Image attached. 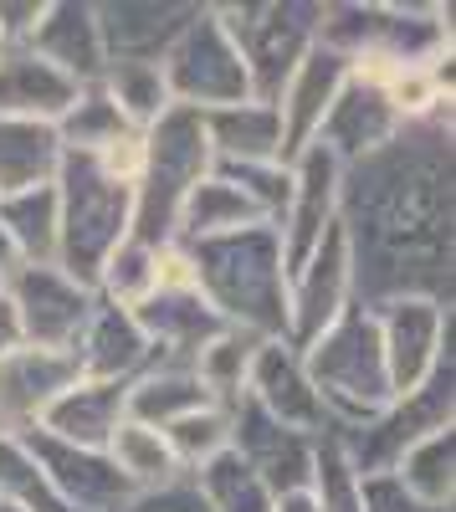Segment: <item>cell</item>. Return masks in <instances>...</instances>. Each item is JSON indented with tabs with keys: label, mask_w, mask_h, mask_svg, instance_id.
<instances>
[{
	"label": "cell",
	"mask_w": 456,
	"mask_h": 512,
	"mask_svg": "<svg viewBox=\"0 0 456 512\" xmlns=\"http://www.w3.org/2000/svg\"><path fill=\"white\" fill-rule=\"evenodd\" d=\"M451 113L400 134L339 169V236L354 308L380 313L400 297L451 308L456 282V144Z\"/></svg>",
	"instance_id": "obj_1"
},
{
	"label": "cell",
	"mask_w": 456,
	"mask_h": 512,
	"mask_svg": "<svg viewBox=\"0 0 456 512\" xmlns=\"http://www.w3.org/2000/svg\"><path fill=\"white\" fill-rule=\"evenodd\" d=\"M185 251L195 267V292L226 328L262 344L287 333V262L272 226L190 241Z\"/></svg>",
	"instance_id": "obj_2"
},
{
	"label": "cell",
	"mask_w": 456,
	"mask_h": 512,
	"mask_svg": "<svg viewBox=\"0 0 456 512\" xmlns=\"http://www.w3.org/2000/svg\"><path fill=\"white\" fill-rule=\"evenodd\" d=\"M298 359H303V369L313 379V390H318L328 420H334V431L364 425L369 415H380L395 400L375 313H364L354 303L328 323Z\"/></svg>",
	"instance_id": "obj_3"
},
{
	"label": "cell",
	"mask_w": 456,
	"mask_h": 512,
	"mask_svg": "<svg viewBox=\"0 0 456 512\" xmlns=\"http://www.w3.org/2000/svg\"><path fill=\"white\" fill-rule=\"evenodd\" d=\"M52 190H57V267L93 287L98 267L134 231V190L108 180L93 154H62Z\"/></svg>",
	"instance_id": "obj_4"
},
{
	"label": "cell",
	"mask_w": 456,
	"mask_h": 512,
	"mask_svg": "<svg viewBox=\"0 0 456 512\" xmlns=\"http://www.w3.org/2000/svg\"><path fill=\"white\" fill-rule=\"evenodd\" d=\"M318 41L339 52L349 67L390 62V67H436L451 62V11L446 6H323Z\"/></svg>",
	"instance_id": "obj_5"
},
{
	"label": "cell",
	"mask_w": 456,
	"mask_h": 512,
	"mask_svg": "<svg viewBox=\"0 0 456 512\" xmlns=\"http://www.w3.org/2000/svg\"><path fill=\"white\" fill-rule=\"evenodd\" d=\"M216 169L205 123L190 108H170L154 128H144V175L134 185V241L164 246L175 241V221L185 195Z\"/></svg>",
	"instance_id": "obj_6"
},
{
	"label": "cell",
	"mask_w": 456,
	"mask_h": 512,
	"mask_svg": "<svg viewBox=\"0 0 456 512\" xmlns=\"http://www.w3.org/2000/svg\"><path fill=\"white\" fill-rule=\"evenodd\" d=\"M216 21L226 26L231 47L246 67L257 103H277L282 82L293 67L318 47V0H246V6H216Z\"/></svg>",
	"instance_id": "obj_7"
},
{
	"label": "cell",
	"mask_w": 456,
	"mask_h": 512,
	"mask_svg": "<svg viewBox=\"0 0 456 512\" xmlns=\"http://www.w3.org/2000/svg\"><path fill=\"white\" fill-rule=\"evenodd\" d=\"M451 425H456V354H446L426 384H416L410 395H395L380 415L328 436L339 441L344 461L364 482V477H390L410 446L426 441L431 431H451Z\"/></svg>",
	"instance_id": "obj_8"
},
{
	"label": "cell",
	"mask_w": 456,
	"mask_h": 512,
	"mask_svg": "<svg viewBox=\"0 0 456 512\" xmlns=\"http://www.w3.org/2000/svg\"><path fill=\"white\" fill-rule=\"evenodd\" d=\"M159 72H164V88H170L175 108H190V113H216V108L252 98V82H246V67L231 47L226 26L216 21V6L195 11V21L164 52Z\"/></svg>",
	"instance_id": "obj_9"
},
{
	"label": "cell",
	"mask_w": 456,
	"mask_h": 512,
	"mask_svg": "<svg viewBox=\"0 0 456 512\" xmlns=\"http://www.w3.org/2000/svg\"><path fill=\"white\" fill-rule=\"evenodd\" d=\"M6 303L16 308V323H21V338L31 349H52V354H72L82 328H88V313H93V287L67 277L57 262L47 267H21L11 282H6Z\"/></svg>",
	"instance_id": "obj_10"
},
{
	"label": "cell",
	"mask_w": 456,
	"mask_h": 512,
	"mask_svg": "<svg viewBox=\"0 0 456 512\" xmlns=\"http://www.w3.org/2000/svg\"><path fill=\"white\" fill-rule=\"evenodd\" d=\"M380 328V349L390 369V390L410 395L416 384L436 374V364L451 354V308L426 303V297H400L375 313Z\"/></svg>",
	"instance_id": "obj_11"
},
{
	"label": "cell",
	"mask_w": 456,
	"mask_h": 512,
	"mask_svg": "<svg viewBox=\"0 0 456 512\" xmlns=\"http://www.w3.org/2000/svg\"><path fill=\"white\" fill-rule=\"evenodd\" d=\"M349 303H354L349 251H344V236H339V226H334V231H328V236L303 256V267L287 272V333H282V344L303 354Z\"/></svg>",
	"instance_id": "obj_12"
},
{
	"label": "cell",
	"mask_w": 456,
	"mask_h": 512,
	"mask_svg": "<svg viewBox=\"0 0 456 512\" xmlns=\"http://www.w3.org/2000/svg\"><path fill=\"white\" fill-rule=\"evenodd\" d=\"M287 205L277 216V241H282V262L287 272L303 267V256L339 226V159L323 154L318 144H308L298 159H287Z\"/></svg>",
	"instance_id": "obj_13"
},
{
	"label": "cell",
	"mask_w": 456,
	"mask_h": 512,
	"mask_svg": "<svg viewBox=\"0 0 456 512\" xmlns=\"http://www.w3.org/2000/svg\"><path fill=\"white\" fill-rule=\"evenodd\" d=\"M231 451L246 461V472L272 492V502L287 497V492H308V482H313V451H318V441L303 436V431L277 425L252 400L231 405Z\"/></svg>",
	"instance_id": "obj_14"
},
{
	"label": "cell",
	"mask_w": 456,
	"mask_h": 512,
	"mask_svg": "<svg viewBox=\"0 0 456 512\" xmlns=\"http://www.w3.org/2000/svg\"><path fill=\"white\" fill-rule=\"evenodd\" d=\"M195 0H93L108 67H159L175 36L195 21Z\"/></svg>",
	"instance_id": "obj_15"
},
{
	"label": "cell",
	"mask_w": 456,
	"mask_h": 512,
	"mask_svg": "<svg viewBox=\"0 0 456 512\" xmlns=\"http://www.w3.org/2000/svg\"><path fill=\"white\" fill-rule=\"evenodd\" d=\"M21 441L36 456L41 477H47V487L57 492V502L67 512H118L134 502V487L118 477L108 451H82V446H67L47 431H26Z\"/></svg>",
	"instance_id": "obj_16"
},
{
	"label": "cell",
	"mask_w": 456,
	"mask_h": 512,
	"mask_svg": "<svg viewBox=\"0 0 456 512\" xmlns=\"http://www.w3.org/2000/svg\"><path fill=\"white\" fill-rule=\"evenodd\" d=\"M262 415H272L277 425H287V431H303V436H328L334 431V420H328L313 379L298 359V349H287L282 338H272V344H257L252 354V369H246V395Z\"/></svg>",
	"instance_id": "obj_17"
},
{
	"label": "cell",
	"mask_w": 456,
	"mask_h": 512,
	"mask_svg": "<svg viewBox=\"0 0 456 512\" xmlns=\"http://www.w3.org/2000/svg\"><path fill=\"white\" fill-rule=\"evenodd\" d=\"M82 374L72 354H52V349H31L21 344L16 354L0 359V431L6 436H26L36 431L47 410L72 390Z\"/></svg>",
	"instance_id": "obj_18"
},
{
	"label": "cell",
	"mask_w": 456,
	"mask_h": 512,
	"mask_svg": "<svg viewBox=\"0 0 456 512\" xmlns=\"http://www.w3.org/2000/svg\"><path fill=\"white\" fill-rule=\"evenodd\" d=\"M344 82H349V62L339 52H328L323 41L293 67V77L282 82V93L272 103L277 108V123H282V164L298 159L318 139V123H323L328 108H334Z\"/></svg>",
	"instance_id": "obj_19"
},
{
	"label": "cell",
	"mask_w": 456,
	"mask_h": 512,
	"mask_svg": "<svg viewBox=\"0 0 456 512\" xmlns=\"http://www.w3.org/2000/svg\"><path fill=\"white\" fill-rule=\"evenodd\" d=\"M400 128H405V123L395 118L390 98L375 88V82H364V77L349 72V82L339 88L334 108H328L323 123H318V139H313V144H318L323 154H334L339 169H344V164H359L364 154L385 149Z\"/></svg>",
	"instance_id": "obj_20"
},
{
	"label": "cell",
	"mask_w": 456,
	"mask_h": 512,
	"mask_svg": "<svg viewBox=\"0 0 456 512\" xmlns=\"http://www.w3.org/2000/svg\"><path fill=\"white\" fill-rule=\"evenodd\" d=\"M31 52L41 62H52L67 82H77V88L103 82L108 57H103L93 0H47V16H41V26L31 36Z\"/></svg>",
	"instance_id": "obj_21"
},
{
	"label": "cell",
	"mask_w": 456,
	"mask_h": 512,
	"mask_svg": "<svg viewBox=\"0 0 456 512\" xmlns=\"http://www.w3.org/2000/svg\"><path fill=\"white\" fill-rule=\"evenodd\" d=\"M134 323L149 338L154 364H185V369L216 333H226V323L205 308L200 292H154L149 303L134 308Z\"/></svg>",
	"instance_id": "obj_22"
},
{
	"label": "cell",
	"mask_w": 456,
	"mask_h": 512,
	"mask_svg": "<svg viewBox=\"0 0 456 512\" xmlns=\"http://www.w3.org/2000/svg\"><path fill=\"white\" fill-rule=\"evenodd\" d=\"M72 359H77V374L82 379L129 384V379H139L154 364V349H149V338L139 333L134 313H123L113 303H93L88 328H82Z\"/></svg>",
	"instance_id": "obj_23"
},
{
	"label": "cell",
	"mask_w": 456,
	"mask_h": 512,
	"mask_svg": "<svg viewBox=\"0 0 456 512\" xmlns=\"http://www.w3.org/2000/svg\"><path fill=\"white\" fill-rule=\"evenodd\" d=\"M77 103V82H67L52 62H41L31 47L0 52V118L16 123H62V113Z\"/></svg>",
	"instance_id": "obj_24"
},
{
	"label": "cell",
	"mask_w": 456,
	"mask_h": 512,
	"mask_svg": "<svg viewBox=\"0 0 456 512\" xmlns=\"http://www.w3.org/2000/svg\"><path fill=\"white\" fill-rule=\"evenodd\" d=\"M129 420V384H103V379H77L72 390L47 410L36 431H47L82 451H108L113 431Z\"/></svg>",
	"instance_id": "obj_25"
},
{
	"label": "cell",
	"mask_w": 456,
	"mask_h": 512,
	"mask_svg": "<svg viewBox=\"0 0 456 512\" xmlns=\"http://www.w3.org/2000/svg\"><path fill=\"white\" fill-rule=\"evenodd\" d=\"M205 123V139H211L216 164H282V123L272 103H231L216 113H200Z\"/></svg>",
	"instance_id": "obj_26"
},
{
	"label": "cell",
	"mask_w": 456,
	"mask_h": 512,
	"mask_svg": "<svg viewBox=\"0 0 456 512\" xmlns=\"http://www.w3.org/2000/svg\"><path fill=\"white\" fill-rule=\"evenodd\" d=\"M57 169H62V139L52 123L0 118V195L52 185Z\"/></svg>",
	"instance_id": "obj_27"
},
{
	"label": "cell",
	"mask_w": 456,
	"mask_h": 512,
	"mask_svg": "<svg viewBox=\"0 0 456 512\" xmlns=\"http://www.w3.org/2000/svg\"><path fill=\"white\" fill-rule=\"evenodd\" d=\"M246 226H267L257 216V205L246 200L231 180H221L216 169L205 175L185 205H180V221H175V241H211V236H231V231H246Z\"/></svg>",
	"instance_id": "obj_28"
},
{
	"label": "cell",
	"mask_w": 456,
	"mask_h": 512,
	"mask_svg": "<svg viewBox=\"0 0 456 512\" xmlns=\"http://www.w3.org/2000/svg\"><path fill=\"white\" fill-rule=\"evenodd\" d=\"M200 405H216V400L200 390L195 369H185V364H149L139 379H129V420L154 425V431L175 425L180 415H190Z\"/></svg>",
	"instance_id": "obj_29"
},
{
	"label": "cell",
	"mask_w": 456,
	"mask_h": 512,
	"mask_svg": "<svg viewBox=\"0 0 456 512\" xmlns=\"http://www.w3.org/2000/svg\"><path fill=\"white\" fill-rule=\"evenodd\" d=\"M108 461L118 466V477L134 487V497L185 482V472H180L170 441H164V431H154V425H139V420H123L118 431H113Z\"/></svg>",
	"instance_id": "obj_30"
},
{
	"label": "cell",
	"mask_w": 456,
	"mask_h": 512,
	"mask_svg": "<svg viewBox=\"0 0 456 512\" xmlns=\"http://www.w3.org/2000/svg\"><path fill=\"white\" fill-rule=\"evenodd\" d=\"M416 502L426 507H451L456 502V425L451 431H431L426 441H416L400 466L390 472Z\"/></svg>",
	"instance_id": "obj_31"
},
{
	"label": "cell",
	"mask_w": 456,
	"mask_h": 512,
	"mask_svg": "<svg viewBox=\"0 0 456 512\" xmlns=\"http://www.w3.org/2000/svg\"><path fill=\"white\" fill-rule=\"evenodd\" d=\"M0 226L16 241V251L31 267L57 262V190L36 185L21 195H0Z\"/></svg>",
	"instance_id": "obj_32"
},
{
	"label": "cell",
	"mask_w": 456,
	"mask_h": 512,
	"mask_svg": "<svg viewBox=\"0 0 456 512\" xmlns=\"http://www.w3.org/2000/svg\"><path fill=\"white\" fill-rule=\"evenodd\" d=\"M154 292H159V246H144L134 236L123 241L93 277V297L98 303L123 308V313H134L139 303H149Z\"/></svg>",
	"instance_id": "obj_33"
},
{
	"label": "cell",
	"mask_w": 456,
	"mask_h": 512,
	"mask_svg": "<svg viewBox=\"0 0 456 512\" xmlns=\"http://www.w3.org/2000/svg\"><path fill=\"white\" fill-rule=\"evenodd\" d=\"M129 134L123 113L113 108V98L103 93V82H88L77 88V103L62 113L57 123V139H62V154H103L113 139Z\"/></svg>",
	"instance_id": "obj_34"
},
{
	"label": "cell",
	"mask_w": 456,
	"mask_h": 512,
	"mask_svg": "<svg viewBox=\"0 0 456 512\" xmlns=\"http://www.w3.org/2000/svg\"><path fill=\"white\" fill-rule=\"evenodd\" d=\"M257 344L262 338H246V333H236V328H226V333H216L211 344H205L200 354H195V379H200V390L211 395L216 405H236L241 395H246V369H252V354H257Z\"/></svg>",
	"instance_id": "obj_35"
},
{
	"label": "cell",
	"mask_w": 456,
	"mask_h": 512,
	"mask_svg": "<svg viewBox=\"0 0 456 512\" xmlns=\"http://www.w3.org/2000/svg\"><path fill=\"white\" fill-rule=\"evenodd\" d=\"M103 93L113 98V108L123 113L129 128H154L164 113L175 108L170 88H164V72L159 67H144V62H129V67H108L103 72Z\"/></svg>",
	"instance_id": "obj_36"
},
{
	"label": "cell",
	"mask_w": 456,
	"mask_h": 512,
	"mask_svg": "<svg viewBox=\"0 0 456 512\" xmlns=\"http://www.w3.org/2000/svg\"><path fill=\"white\" fill-rule=\"evenodd\" d=\"M190 487L200 492V502L211 512H272V492L246 472V461L236 451L205 461L200 472L190 477Z\"/></svg>",
	"instance_id": "obj_37"
},
{
	"label": "cell",
	"mask_w": 456,
	"mask_h": 512,
	"mask_svg": "<svg viewBox=\"0 0 456 512\" xmlns=\"http://www.w3.org/2000/svg\"><path fill=\"white\" fill-rule=\"evenodd\" d=\"M164 441H170L180 472L195 477L205 461H216L231 451V410L226 405H200L190 415H180L175 425H164Z\"/></svg>",
	"instance_id": "obj_38"
},
{
	"label": "cell",
	"mask_w": 456,
	"mask_h": 512,
	"mask_svg": "<svg viewBox=\"0 0 456 512\" xmlns=\"http://www.w3.org/2000/svg\"><path fill=\"white\" fill-rule=\"evenodd\" d=\"M0 502L21 507V512H67L57 502V492L47 487V477H41V466L26 451V441L6 436V431H0Z\"/></svg>",
	"instance_id": "obj_39"
},
{
	"label": "cell",
	"mask_w": 456,
	"mask_h": 512,
	"mask_svg": "<svg viewBox=\"0 0 456 512\" xmlns=\"http://www.w3.org/2000/svg\"><path fill=\"white\" fill-rule=\"evenodd\" d=\"M308 492H313L318 512H364L359 507V477H354V466L344 461V451H339L334 436H318Z\"/></svg>",
	"instance_id": "obj_40"
},
{
	"label": "cell",
	"mask_w": 456,
	"mask_h": 512,
	"mask_svg": "<svg viewBox=\"0 0 456 512\" xmlns=\"http://www.w3.org/2000/svg\"><path fill=\"white\" fill-rule=\"evenodd\" d=\"M216 175L221 180H231L246 200L257 205V216L267 221V226H277V216H282V205H287V190H293V180H287V164H216Z\"/></svg>",
	"instance_id": "obj_41"
},
{
	"label": "cell",
	"mask_w": 456,
	"mask_h": 512,
	"mask_svg": "<svg viewBox=\"0 0 456 512\" xmlns=\"http://www.w3.org/2000/svg\"><path fill=\"white\" fill-rule=\"evenodd\" d=\"M98 159V169H103V175L108 180H118V185H139V175H144V134H139V128H129V134H123V139H113L103 154H93Z\"/></svg>",
	"instance_id": "obj_42"
},
{
	"label": "cell",
	"mask_w": 456,
	"mask_h": 512,
	"mask_svg": "<svg viewBox=\"0 0 456 512\" xmlns=\"http://www.w3.org/2000/svg\"><path fill=\"white\" fill-rule=\"evenodd\" d=\"M359 507H364V512H451V507H426V502H416L395 477H364V482H359Z\"/></svg>",
	"instance_id": "obj_43"
},
{
	"label": "cell",
	"mask_w": 456,
	"mask_h": 512,
	"mask_svg": "<svg viewBox=\"0 0 456 512\" xmlns=\"http://www.w3.org/2000/svg\"><path fill=\"white\" fill-rule=\"evenodd\" d=\"M41 16H47V0H0V41L6 47H31Z\"/></svg>",
	"instance_id": "obj_44"
},
{
	"label": "cell",
	"mask_w": 456,
	"mask_h": 512,
	"mask_svg": "<svg viewBox=\"0 0 456 512\" xmlns=\"http://www.w3.org/2000/svg\"><path fill=\"white\" fill-rule=\"evenodd\" d=\"M118 512H211L200 502V492L190 487V477L185 482H175V487H159V492H139L129 507H118Z\"/></svg>",
	"instance_id": "obj_45"
},
{
	"label": "cell",
	"mask_w": 456,
	"mask_h": 512,
	"mask_svg": "<svg viewBox=\"0 0 456 512\" xmlns=\"http://www.w3.org/2000/svg\"><path fill=\"white\" fill-rule=\"evenodd\" d=\"M159 292H195V267H190L185 241L159 246Z\"/></svg>",
	"instance_id": "obj_46"
},
{
	"label": "cell",
	"mask_w": 456,
	"mask_h": 512,
	"mask_svg": "<svg viewBox=\"0 0 456 512\" xmlns=\"http://www.w3.org/2000/svg\"><path fill=\"white\" fill-rule=\"evenodd\" d=\"M26 344V338H21V323H16V308L6 303V292H0V359H6V354H16Z\"/></svg>",
	"instance_id": "obj_47"
},
{
	"label": "cell",
	"mask_w": 456,
	"mask_h": 512,
	"mask_svg": "<svg viewBox=\"0 0 456 512\" xmlns=\"http://www.w3.org/2000/svg\"><path fill=\"white\" fill-rule=\"evenodd\" d=\"M21 267H26V256L16 251V241L6 236V226H0V292H6V282H11Z\"/></svg>",
	"instance_id": "obj_48"
},
{
	"label": "cell",
	"mask_w": 456,
	"mask_h": 512,
	"mask_svg": "<svg viewBox=\"0 0 456 512\" xmlns=\"http://www.w3.org/2000/svg\"><path fill=\"white\" fill-rule=\"evenodd\" d=\"M272 512H318V502H313V492H287L272 502Z\"/></svg>",
	"instance_id": "obj_49"
},
{
	"label": "cell",
	"mask_w": 456,
	"mask_h": 512,
	"mask_svg": "<svg viewBox=\"0 0 456 512\" xmlns=\"http://www.w3.org/2000/svg\"><path fill=\"white\" fill-rule=\"evenodd\" d=\"M0 512H21V507H6V502H0Z\"/></svg>",
	"instance_id": "obj_50"
},
{
	"label": "cell",
	"mask_w": 456,
	"mask_h": 512,
	"mask_svg": "<svg viewBox=\"0 0 456 512\" xmlns=\"http://www.w3.org/2000/svg\"><path fill=\"white\" fill-rule=\"evenodd\" d=\"M0 52H6V41H0Z\"/></svg>",
	"instance_id": "obj_51"
}]
</instances>
